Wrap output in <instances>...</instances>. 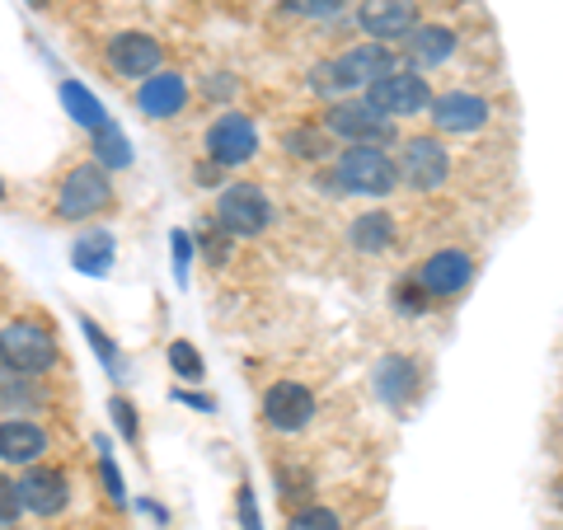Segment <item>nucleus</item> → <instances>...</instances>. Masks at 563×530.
Returning <instances> with one entry per match:
<instances>
[{
    "mask_svg": "<svg viewBox=\"0 0 563 530\" xmlns=\"http://www.w3.org/2000/svg\"><path fill=\"white\" fill-rule=\"evenodd\" d=\"M390 240H395V221L385 217V211H372V217H357V221H352V244H357V250H366V254H380Z\"/></svg>",
    "mask_w": 563,
    "mask_h": 530,
    "instance_id": "20",
    "label": "nucleus"
},
{
    "mask_svg": "<svg viewBox=\"0 0 563 530\" xmlns=\"http://www.w3.org/2000/svg\"><path fill=\"white\" fill-rule=\"evenodd\" d=\"M409 385H413V366L409 362H404V357H385L380 362V395L385 399H404V395H409Z\"/></svg>",
    "mask_w": 563,
    "mask_h": 530,
    "instance_id": "23",
    "label": "nucleus"
},
{
    "mask_svg": "<svg viewBox=\"0 0 563 530\" xmlns=\"http://www.w3.org/2000/svg\"><path fill=\"white\" fill-rule=\"evenodd\" d=\"M263 418H268V428H277V432H301L314 418V395L296 380H282L268 390V399H263Z\"/></svg>",
    "mask_w": 563,
    "mask_h": 530,
    "instance_id": "11",
    "label": "nucleus"
},
{
    "mask_svg": "<svg viewBox=\"0 0 563 530\" xmlns=\"http://www.w3.org/2000/svg\"><path fill=\"white\" fill-rule=\"evenodd\" d=\"M20 498L29 511H38V517H57L66 507V474L62 470H47V465H33L24 479H20Z\"/></svg>",
    "mask_w": 563,
    "mask_h": 530,
    "instance_id": "16",
    "label": "nucleus"
},
{
    "mask_svg": "<svg viewBox=\"0 0 563 530\" xmlns=\"http://www.w3.org/2000/svg\"><path fill=\"white\" fill-rule=\"evenodd\" d=\"M109 202H113V184H109V169H103L99 161L76 165L66 174V184L57 188V211L66 221H85V217H95V211H103Z\"/></svg>",
    "mask_w": 563,
    "mask_h": 530,
    "instance_id": "5",
    "label": "nucleus"
},
{
    "mask_svg": "<svg viewBox=\"0 0 563 530\" xmlns=\"http://www.w3.org/2000/svg\"><path fill=\"white\" fill-rule=\"evenodd\" d=\"M29 5H47V0H29Z\"/></svg>",
    "mask_w": 563,
    "mask_h": 530,
    "instance_id": "37",
    "label": "nucleus"
},
{
    "mask_svg": "<svg viewBox=\"0 0 563 530\" xmlns=\"http://www.w3.org/2000/svg\"><path fill=\"white\" fill-rule=\"evenodd\" d=\"M0 366L24 371V376L52 371L57 366V339H52L43 324H29V320L0 329Z\"/></svg>",
    "mask_w": 563,
    "mask_h": 530,
    "instance_id": "3",
    "label": "nucleus"
},
{
    "mask_svg": "<svg viewBox=\"0 0 563 530\" xmlns=\"http://www.w3.org/2000/svg\"><path fill=\"white\" fill-rule=\"evenodd\" d=\"M310 90H320V95H339L343 85H339V70H333V62H320L310 70Z\"/></svg>",
    "mask_w": 563,
    "mask_h": 530,
    "instance_id": "30",
    "label": "nucleus"
},
{
    "mask_svg": "<svg viewBox=\"0 0 563 530\" xmlns=\"http://www.w3.org/2000/svg\"><path fill=\"white\" fill-rule=\"evenodd\" d=\"M362 99L372 103V109H380L385 118H418L432 103V90H428V80H422L418 70L399 66V70H390V76H380V80L366 85Z\"/></svg>",
    "mask_w": 563,
    "mask_h": 530,
    "instance_id": "4",
    "label": "nucleus"
},
{
    "mask_svg": "<svg viewBox=\"0 0 563 530\" xmlns=\"http://www.w3.org/2000/svg\"><path fill=\"white\" fill-rule=\"evenodd\" d=\"M399 52L409 70H428V66H442L451 52H455V33L442 24H413L409 33L399 38Z\"/></svg>",
    "mask_w": 563,
    "mask_h": 530,
    "instance_id": "15",
    "label": "nucleus"
},
{
    "mask_svg": "<svg viewBox=\"0 0 563 530\" xmlns=\"http://www.w3.org/2000/svg\"><path fill=\"white\" fill-rule=\"evenodd\" d=\"M184 99H188V85H184V76H174V70H155L136 90V103L146 118H174L184 109Z\"/></svg>",
    "mask_w": 563,
    "mask_h": 530,
    "instance_id": "17",
    "label": "nucleus"
},
{
    "mask_svg": "<svg viewBox=\"0 0 563 530\" xmlns=\"http://www.w3.org/2000/svg\"><path fill=\"white\" fill-rule=\"evenodd\" d=\"M43 451H47V437H43L38 422H29V418L0 422V461H10V465H38Z\"/></svg>",
    "mask_w": 563,
    "mask_h": 530,
    "instance_id": "18",
    "label": "nucleus"
},
{
    "mask_svg": "<svg viewBox=\"0 0 563 530\" xmlns=\"http://www.w3.org/2000/svg\"><path fill=\"white\" fill-rule=\"evenodd\" d=\"M333 70H339V85H343V90H366L372 80L399 70V57H395V47H385V43H362V47L343 52V57L333 62Z\"/></svg>",
    "mask_w": 563,
    "mask_h": 530,
    "instance_id": "9",
    "label": "nucleus"
},
{
    "mask_svg": "<svg viewBox=\"0 0 563 530\" xmlns=\"http://www.w3.org/2000/svg\"><path fill=\"white\" fill-rule=\"evenodd\" d=\"M99 470H103V488H109V498H113V503L128 498V493H122V474H118V465H113V455H99Z\"/></svg>",
    "mask_w": 563,
    "mask_h": 530,
    "instance_id": "33",
    "label": "nucleus"
},
{
    "mask_svg": "<svg viewBox=\"0 0 563 530\" xmlns=\"http://www.w3.org/2000/svg\"><path fill=\"white\" fill-rule=\"evenodd\" d=\"M428 109H432V128H437V132H455V136L479 132L484 122H488V103H484L479 95H470V90L437 95Z\"/></svg>",
    "mask_w": 563,
    "mask_h": 530,
    "instance_id": "12",
    "label": "nucleus"
},
{
    "mask_svg": "<svg viewBox=\"0 0 563 530\" xmlns=\"http://www.w3.org/2000/svg\"><path fill=\"white\" fill-rule=\"evenodd\" d=\"M324 128L343 136L347 146H390L395 141V118H385L366 99H343L324 113Z\"/></svg>",
    "mask_w": 563,
    "mask_h": 530,
    "instance_id": "2",
    "label": "nucleus"
},
{
    "mask_svg": "<svg viewBox=\"0 0 563 530\" xmlns=\"http://www.w3.org/2000/svg\"><path fill=\"white\" fill-rule=\"evenodd\" d=\"M240 511H244V530H258V507L250 488H240Z\"/></svg>",
    "mask_w": 563,
    "mask_h": 530,
    "instance_id": "35",
    "label": "nucleus"
},
{
    "mask_svg": "<svg viewBox=\"0 0 563 530\" xmlns=\"http://www.w3.org/2000/svg\"><path fill=\"white\" fill-rule=\"evenodd\" d=\"M333 179H339V192H366V198H385L399 184L395 161L380 146H347L333 165Z\"/></svg>",
    "mask_w": 563,
    "mask_h": 530,
    "instance_id": "1",
    "label": "nucleus"
},
{
    "mask_svg": "<svg viewBox=\"0 0 563 530\" xmlns=\"http://www.w3.org/2000/svg\"><path fill=\"white\" fill-rule=\"evenodd\" d=\"M395 300H399V306H404V310H409V314H418V310H422V306H428V300H432V296H428V291H422V287H418V277H413V281H404V287L395 291Z\"/></svg>",
    "mask_w": 563,
    "mask_h": 530,
    "instance_id": "32",
    "label": "nucleus"
},
{
    "mask_svg": "<svg viewBox=\"0 0 563 530\" xmlns=\"http://www.w3.org/2000/svg\"><path fill=\"white\" fill-rule=\"evenodd\" d=\"M174 254H179V277H188V258H192L188 235H174Z\"/></svg>",
    "mask_w": 563,
    "mask_h": 530,
    "instance_id": "36",
    "label": "nucleus"
},
{
    "mask_svg": "<svg viewBox=\"0 0 563 530\" xmlns=\"http://www.w3.org/2000/svg\"><path fill=\"white\" fill-rule=\"evenodd\" d=\"M0 530H5V526H0Z\"/></svg>",
    "mask_w": 563,
    "mask_h": 530,
    "instance_id": "39",
    "label": "nucleus"
},
{
    "mask_svg": "<svg viewBox=\"0 0 563 530\" xmlns=\"http://www.w3.org/2000/svg\"><path fill=\"white\" fill-rule=\"evenodd\" d=\"M217 221L231 235H263L273 225V202L254 184H231L217 202Z\"/></svg>",
    "mask_w": 563,
    "mask_h": 530,
    "instance_id": "6",
    "label": "nucleus"
},
{
    "mask_svg": "<svg viewBox=\"0 0 563 530\" xmlns=\"http://www.w3.org/2000/svg\"><path fill=\"white\" fill-rule=\"evenodd\" d=\"M109 413L118 418V432H122V437H136V409H132L128 399H113V404H109Z\"/></svg>",
    "mask_w": 563,
    "mask_h": 530,
    "instance_id": "34",
    "label": "nucleus"
},
{
    "mask_svg": "<svg viewBox=\"0 0 563 530\" xmlns=\"http://www.w3.org/2000/svg\"><path fill=\"white\" fill-rule=\"evenodd\" d=\"M169 366L179 371L184 380H202V357L192 352V343H169Z\"/></svg>",
    "mask_w": 563,
    "mask_h": 530,
    "instance_id": "27",
    "label": "nucleus"
},
{
    "mask_svg": "<svg viewBox=\"0 0 563 530\" xmlns=\"http://www.w3.org/2000/svg\"><path fill=\"white\" fill-rule=\"evenodd\" d=\"M20 399H29V404H38V390L29 385V376L24 371H10V366H0V404L5 409H14Z\"/></svg>",
    "mask_w": 563,
    "mask_h": 530,
    "instance_id": "24",
    "label": "nucleus"
},
{
    "mask_svg": "<svg viewBox=\"0 0 563 530\" xmlns=\"http://www.w3.org/2000/svg\"><path fill=\"white\" fill-rule=\"evenodd\" d=\"M62 103H66V113L80 122L85 132H95V128H103V122H109V113H103V103L85 90L80 80H62Z\"/></svg>",
    "mask_w": 563,
    "mask_h": 530,
    "instance_id": "19",
    "label": "nucleus"
},
{
    "mask_svg": "<svg viewBox=\"0 0 563 530\" xmlns=\"http://www.w3.org/2000/svg\"><path fill=\"white\" fill-rule=\"evenodd\" d=\"M0 198H5V188H0Z\"/></svg>",
    "mask_w": 563,
    "mask_h": 530,
    "instance_id": "38",
    "label": "nucleus"
},
{
    "mask_svg": "<svg viewBox=\"0 0 563 530\" xmlns=\"http://www.w3.org/2000/svg\"><path fill=\"white\" fill-rule=\"evenodd\" d=\"M399 184H409L418 192H432V188H442L446 184V174H451V155L442 141H432V136H413V141H404V151H399Z\"/></svg>",
    "mask_w": 563,
    "mask_h": 530,
    "instance_id": "7",
    "label": "nucleus"
},
{
    "mask_svg": "<svg viewBox=\"0 0 563 530\" xmlns=\"http://www.w3.org/2000/svg\"><path fill=\"white\" fill-rule=\"evenodd\" d=\"M287 146H291V155H301V161H320V155L329 151V141L314 132V128H296V132L287 136Z\"/></svg>",
    "mask_w": 563,
    "mask_h": 530,
    "instance_id": "25",
    "label": "nucleus"
},
{
    "mask_svg": "<svg viewBox=\"0 0 563 530\" xmlns=\"http://www.w3.org/2000/svg\"><path fill=\"white\" fill-rule=\"evenodd\" d=\"M80 329H85V339H90V347H95L99 357H103V366L113 371V380H122V362H118V347H113L109 339H103V329H99L95 320H80Z\"/></svg>",
    "mask_w": 563,
    "mask_h": 530,
    "instance_id": "26",
    "label": "nucleus"
},
{
    "mask_svg": "<svg viewBox=\"0 0 563 530\" xmlns=\"http://www.w3.org/2000/svg\"><path fill=\"white\" fill-rule=\"evenodd\" d=\"M357 24L372 38H404L418 24V0H362Z\"/></svg>",
    "mask_w": 563,
    "mask_h": 530,
    "instance_id": "13",
    "label": "nucleus"
},
{
    "mask_svg": "<svg viewBox=\"0 0 563 530\" xmlns=\"http://www.w3.org/2000/svg\"><path fill=\"white\" fill-rule=\"evenodd\" d=\"M95 136V161L103 169H122V165H132V146H128V136H122L113 122H103V128L90 132Z\"/></svg>",
    "mask_w": 563,
    "mask_h": 530,
    "instance_id": "21",
    "label": "nucleus"
},
{
    "mask_svg": "<svg viewBox=\"0 0 563 530\" xmlns=\"http://www.w3.org/2000/svg\"><path fill=\"white\" fill-rule=\"evenodd\" d=\"M70 263H76L80 273H109V263H113V240H109V235H80L76 250H70Z\"/></svg>",
    "mask_w": 563,
    "mask_h": 530,
    "instance_id": "22",
    "label": "nucleus"
},
{
    "mask_svg": "<svg viewBox=\"0 0 563 530\" xmlns=\"http://www.w3.org/2000/svg\"><path fill=\"white\" fill-rule=\"evenodd\" d=\"M287 530H343V526H339V517H333L329 507H306V511H296Z\"/></svg>",
    "mask_w": 563,
    "mask_h": 530,
    "instance_id": "28",
    "label": "nucleus"
},
{
    "mask_svg": "<svg viewBox=\"0 0 563 530\" xmlns=\"http://www.w3.org/2000/svg\"><path fill=\"white\" fill-rule=\"evenodd\" d=\"M20 511H24V498H20V484H14V479H5V474H0V526L20 521Z\"/></svg>",
    "mask_w": 563,
    "mask_h": 530,
    "instance_id": "29",
    "label": "nucleus"
},
{
    "mask_svg": "<svg viewBox=\"0 0 563 530\" xmlns=\"http://www.w3.org/2000/svg\"><path fill=\"white\" fill-rule=\"evenodd\" d=\"M287 10H296V14H314V20H329V14H339L343 10V0H287Z\"/></svg>",
    "mask_w": 563,
    "mask_h": 530,
    "instance_id": "31",
    "label": "nucleus"
},
{
    "mask_svg": "<svg viewBox=\"0 0 563 530\" xmlns=\"http://www.w3.org/2000/svg\"><path fill=\"white\" fill-rule=\"evenodd\" d=\"M254 151H258V132L244 113H221L217 122H211L207 155L217 165H244V161H254Z\"/></svg>",
    "mask_w": 563,
    "mask_h": 530,
    "instance_id": "8",
    "label": "nucleus"
},
{
    "mask_svg": "<svg viewBox=\"0 0 563 530\" xmlns=\"http://www.w3.org/2000/svg\"><path fill=\"white\" fill-rule=\"evenodd\" d=\"M109 66L113 76L146 80L161 70V43L151 33H118V38H109Z\"/></svg>",
    "mask_w": 563,
    "mask_h": 530,
    "instance_id": "10",
    "label": "nucleus"
},
{
    "mask_svg": "<svg viewBox=\"0 0 563 530\" xmlns=\"http://www.w3.org/2000/svg\"><path fill=\"white\" fill-rule=\"evenodd\" d=\"M470 277H474L470 254H461V250H442V254H432V258L418 268V287L428 291V296H455V291H465V287H470Z\"/></svg>",
    "mask_w": 563,
    "mask_h": 530,
    "instance_id": "14",
    "label": "nucleus"
}]
</instances>
